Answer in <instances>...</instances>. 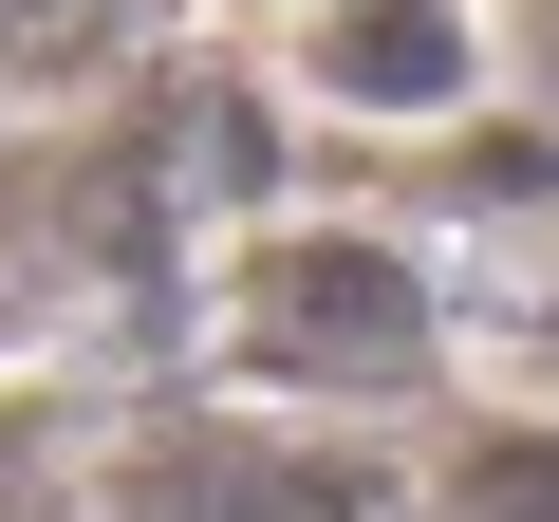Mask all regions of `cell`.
Here are the masks:
<instances>
[{"label": "cell", "mask_w": 559, "mask_h": 522, "mask_svg": "<svg viewBox=\"0 0 559 522\" xmlns=\"http://www.w3.org/2000/svg\"><path fill=\"white\" fill-rule=\"evenodd\" d=\"M224 299H242V355L299 373V392H411V373H429V281H411L392 242L280 224V242L224 261Z\"/></svg>", "instance_id": "cell-1"}, {"label": "cell", "mask_w": 559, "mask_h": 522, "mask_svg": "<svg viewBox=\"0 0 559 522\" xmlns=\"http://www.w3.org/2000/svg\"><path fill=\"white\" fill-rule=\"evenodd\" d=\"M355 448L261 429V411H150L112 448V522H355Z\"/></svg>", "instance_id": "cell-2"}, {"label": "cell", "mask_w": 559, "mask_h": 522, "mask_svg": "<svg viewBox=\"0 0 559 522\" xmlns=\"http://www.w3.org/2000/svg\"><path fill=\"white\" fill-rule=\"evenodd\" d=\"M299 94L373 112V131H429L485 94V38H466V0H318L299 20Z\"/></svg>", "instance_id": "cell-3"}, {"label": "cell", "mask_w": 559, "mask_h": 522, "mask_svg": "<svg viewBox=\"0 0 559 522\" xmlns=\"http://www.w3.org/2000/svg\"><path fill=\"white\" fill-rule=\"evenodd\" d=\"M131 38V0H0V94H57Z\"/></svg>", "instance_id": "cell-4"}, {"label": "cell", "mask_w": 559, "mask_h": 522, "mask_svg": "<svg viewBox=\"0 0 559 522\" xmlns=\"http://www.w3.org/2000/svg\"><path fill=\"white\" fill-rule=\"evenodd\" d=\"M448 522H559V429H485L448 466Z\"/></svg>", "instance_id": "cell-5"}]
</instances>
